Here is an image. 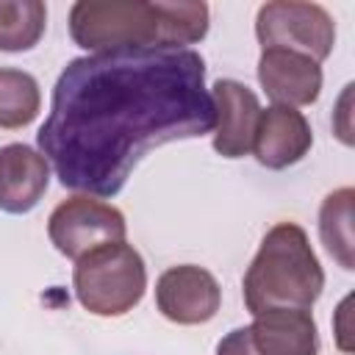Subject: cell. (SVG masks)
I'll return each mask as SVG.
<instances>
[{
	"label": "cell",
	"mask_w": 355,
	"mask_h": 355,
	"mask_svg": "<svg viewBox=\"0 0 355 355\" xmlns=\"http://www.w3.org/2000/svg\"><path fill=\"white\" fill-rule=\"evenodd\" d=\"M214 100L194 50H122L72 58L36 133L64 189L114 197L155 147L211 133Z\"/></svg>",
	"instance_id": "6da1fadb"
},
{
	"label": "cell",
	"mask_w": 355,
	"mask_h": 355,
	"mask_svg": "<svg viewBox=\"0 0 355 355\" xmlns=\"http://www.w3.org/2000/svg\"><path fill=\"white\" fill-rule=\"evenodd\" d=\"M205 3H144V0H78L69 8V36L78 47L97 53L122 50H186L205 39Z\"/></svg>",
	"instance_id": "7a4b0ae2"
},
{
	"label": "cell",
	"mask_w": 355,
	"mask_h": 355,
	"mask_svg": "<svg viewBox=\"0 0 355 355\" xmlns=\"http://www.w3.org/2000/svg\"><path fill=\"white\" fill-rule=\"evenodd\" d=\"M244 305L252 316L291 308L311 311L324 288V272L297 222H277L244 272Z\"/></svg>",
	"instance_id": "3957f363"
},
{
	"label": "cell",
	"mask_w": 355,
	"mask_h": 355,
	"mask_svg": "<svg viewBox=\"0 0 355 355\" xmlns=\"http://www.w3.org/2000/svg\"><path fill=\"white\" fill-rule=\"evenodd\" d=\"M72 286L78 302L94 316H122L133 311L147 288V269L128 241L103 244L75 261Z\"/></svg>",
	"instance_id": "277c9868"
},
{
	"label": "cell",
	"mask_w": 355,
	"mask_h": 355,
	"mask_svg": "<svg viewBox=\"0 0 355 355\" xmlns=\"http://www.w3.org/2000/svg\"><path fill=\"white\" fill-rule=\"evenodd\" d=\"M255 36L263 50H291L322 64L336 44V22L319 3L272 0L258 8Z\"/></svg>",
	"instance_id": "5b68a950"
},
{
	"label": "cell",
	"mask_w": 355,
	"mask_h": 355,
	"mask_svg": "<svg viewBox=\"0 0 355 355\" xmlns=\"http://www.w3.org/2000/svg\"><path fill=\"white\" fill-rule=\"evenodd\" d=\"M125 233L128 225L122 211L92 194H75L58 202L47 219V236L53 247L72 261L103 244L125 241Z\"/></svg>",
	"instance_id": "8992f818"
},
{
	"label": "cell",
	"mask_w": 355,
	"mask_h": 355,
	"mask_svg": "<svg viewBox=\"0 0 355 355\" xmlns=\"http://www.w3.org/2000/svg\"><path fill=\"white\" fill-rule=\"evenodd\" d=\"M155 305L175 324H205L222 305L216 277L194 263L169 266L155 283Z\"/></svg>",
	"instance_id": "52a82bcc"
},
{
	"label": "cell",
	"mask_w": 355,
	"mask_h": 355,
	"mask_svg": "<svg viewBox=\"0 0 355 355\" xmlns=\"http://www.w3.org/2000/svg\"><path fill=\"white\" fill-rule=\"evenodd\" d=\"M313 144L311 125L302 111L288 105H269L261 108L255 136H252V155L266 169H286L308 155Z\"/></svg>",
	"instance_id": "ba28073f"
},
{
	"label": "cell",
	"mask_w": 355,
	"mask_h": 355,
	"mask_svg": "<svg viewBox=\"0 0 355 355\" xmlns=\"http://www.w3.org/2000/svg\"><path fill=\"white\" fill-rule=\"evenodd\" d=\"M214 114H216V133H214V150L222 158H241L252 147L261 103L252 89H247L239 80L219 78L211 89Z\"/></svg>",
	"instance_id": "9c48e42d"
},
{
	"label": "cell",
	"mask_w": 355,
	"mask_h": 355,
	"mask_svg": "<svg viewBox=\"0 0 355 355\" xmlns=\"http://www.w3.org/2000/svg\"><path fill=\"white\" fill-rule=\"evenodd\" d=\"M258 83L275 105H311L322 92V67L291 50H263L258 58Z\"/></svg>",
	"instance_id": "30bf717a"
},
{
	"label": "cell",
	"mask_w": 355,
	"mask_h": 355,
	"mask_svg": "<svg viewBox=\"0 0 355 355\" xmlns=\"http://www.w3.org/2000/svg\"><path fill=\"white\" fill-rule=\"evenodd\" d=\"M50 186L47 158L28 144L0 147V211L28 214Z\"/></svg>",
	"instance_id": "8fae6325"
},
{
	"label": "cell",
	"mask_w": 355,
	"mask_h": 355,
	"mask_svg": "<svg viewBox=\"0 0 355 355\" xmlns=\"http://www.w3.org/2000/svg\"><path fill=\"white\" fill-rule=\"evenodd\" d=\"M250 347L255 355H316L319 333L311 311H263L247 324Z\"/></svg>",
	"instance_id": "7c38bea8"
},
{
	"label": "cell",
	"mask_w": 355,
	"mask_h": 355,
	"mask_svg": "<svg viewBox=\"0 0 355 355\" xmlns=\"http://www.w3.org/2000/svg\"><path fill=\"white\" fill-rule=\"evenodd\" d=\"M355 189L344 186L330 191L319 208V236L324 250L338 261L341 269H355V236H352Z\"/></svg>",
	"instance_id": "4fadbf2b"
},
{
	"label": "cell",
	"mask_w": 355,
	"mask_h": 355,
	"mask_svg": "<svg viewBox=\"0 0 355 355\" xmlns=\"http://www.w3.org/2000/svg\"><path fill=\"white\" fill-rule=\"evenodd\" d=\"M47 25L42 0H0V50L22 53L39 44Z\"/></svg>",
	"instance_id": "5bb4252c"
},
{
	"label": "cell",
	"mask_w": 355,
	"mask_h": 355,
	"mask_svg": "<svg viewBox=\"0 0 355 355\" xmlns=\"http://www.w3.org/2000/svg\"><path fill=\"white\" fill-rule=\"evenodd\" d=\"M42 92L31 72L0 67V128L17 130L36 119Z\"/></svg>",
	"instance_id": "9a60e30c"
},
{
	"label": "cell",
	"mask_w": 355,
	"mask_h": 355,
	"mask_svg": "<svg viewBox=\"0 0 355 355\" xmlns=\"http://www.w3.org/2000/svg\"><path fill=\"white\" fill-rule=\"evenodd\" d=\"M216 355H255L252 347H250L247 327H236V330H230V333L216 344Z\"/></svg>",
	"instance_id": "2e32d148"
},
{
	"label": "cell",
	"mask_w": 355,
	"mask_h": 355,
	"mask_svg": "<svg viewBox=\"0 0 355 355\" xmlns=\"http://www.w3.org/2000/svg\"><path fill=\"white\" fill-rule=\"evenodd\" d=\"M347 305H349V300H344V302L338 305V319H344ZM344 336H347V330H344V324H341V327H338V347H341V349H344Z\"/></svg>",
	"instance_id": "e0dca14e"
}]
</instances>
